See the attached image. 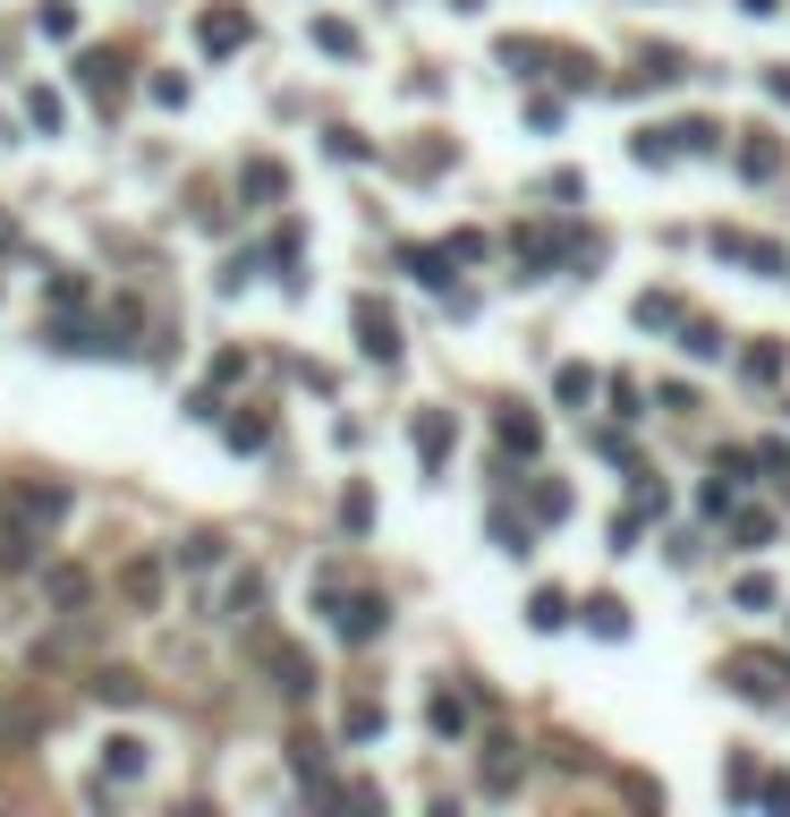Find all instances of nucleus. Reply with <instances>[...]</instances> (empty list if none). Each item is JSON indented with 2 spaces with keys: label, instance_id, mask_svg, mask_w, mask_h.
<instances>
[{
  "label": "nucleus",
  "instance_id": "nucleus-23",
  "mask_svg": "<svg viewBox=\"0 0 790 817\" xmlns=\"http://www.w3.org/2000/svg\"><path fill=\"white\" fill-rule=\"evenodd\" d=\"M587 621H596V639H630V605L621 596H587Z\"/></svg>",
  "mask_w": 790,
  "mask_h": 817
},
{
  "label": "nucleus",
  "instance_id": "nucleus-35",
  "mask_svg": "<svg viewBox=\"0 0 790 817\" xmlns=\"http://www.w3.org/2000/svg\"><path fill=\"white\" fill-rule=\"evenodd\" d=\"M272 443V418H230V452H264Z\"/></svg>",
  "mask_w": 790,
  "mask_h": 817
},
{
  "label": "nucleus",
  "instance_id": "nucleus-18",
  "mask_svg": "<svg viewBox=\"0 0 790 817\" xmlns=\"http://www.w3.org/2000/svg\"><path fill=\"white\" fill-rule=\"evenodd\" d=\"M596 393H603V375H596V366H578V358H569L561 375H553V400H561V409H587Z\"/></svg>",
  "mask_w": 790,
  "mask_h": 817
},
{
  "label": "nucleus",
  "instance_id": "nucleus-27",
  "mask_svg": "<svg viewBox=\"0 0 790 817\" xmlns=\"http://www.w3.org/2000/svg\"><path fill=\"white\" fill-rule=\"evenodd\" d=\"M493 545L527 562V554H536V528H527V520H510V511H493Z\"/></svg>",
  "mask_w": 790,
  "mask_h": 817
},
{
  "label": "nucleus",
  "instance_id": "nucleus-1",
  "mask_svg": "<svg viewBox=\"0 0 790 817\" xmlns=\"http://www.w3.org/2000/svg\"><path fill=\"white\" fill-rule=\"evenodd\" d=\"M714 256L739 264V273H765V281H790V247L782 239H757V230H714Z\"/></svg>",
  "mask_w": 790,
  "mask_h": 817
},
{
  "label": "nucleus",
  "instance_id": "nucleus-45",
  "mask_svg": "<svg viewBox=\"0 0 790 817\" xmlns=\"http://www.w3.org/2000/svg\"><path fill=\"white\" fill-rule=\"evenodd\" d=\"M179 562H188V571H204V562H222V537H188V545H179Z\"/></svg>",
  "mask_w": 790,
  "mask_h": 817
},
{
  "label": "nucleus",
  "instance_id": "nucleus-47",
  "mask_svg": "<svg viewBox=\"0 0 790 817\" xmlns=\"http://www.w3.org/2000/svg\"><path fill=\"white\" fill-rule=\"evenodd\" d=\"M298 247H307V239H298V222L272 230V264H298Z\"/></svg>",
  "mask_w": 790,
  "mask_h": 817
},
{
  "label": "nucleus",
  "instance_id": "nucleus-19",
  "mask_svg": "<svg viewBox=\"0 0 790 817\" xmlns=\"http://www.w3.org/2000/svg\"><path fill=\"white\" fill-rule=\"evenodd\" d=\"M43 588H52V605H68V614H77V605L94 596V579H86L77 562H52V571H43Z\"/></svg>",
  "mask_w": 790,
  "mask_h": 817
},
{
  "label": "nucleus",
  "instance_id": "nucleus-50",
  "mask_svg": "<svg viewBox=\"0 0 790 817\" xmlns=\"http://www.w3.org/2000/svg\"><path fill=\"white\" fill-rule=\"evenodd\" d=\"M739 9H748V18H774V9H782V0H739Z\"/></svg>",
  "mask_w": 790,
  "mask_h": 817
},
{
  "label": "nucleus",
  "instance_id": "nucleus-44",
  "mask_svg": "<svg viewBox=\"0 0 790 817\" xmlns=\"http://www.w3.org/2000/svg\"><path fill=\"white\" fill-rule=\"evenodd\" d=\"M289 766H298L307 784H323V750H315V741H289Z\"/></svg>",
  "mask_w": 790,
  "mask_h": 817
},
{
  "label": "nucleus",
  "instance_id": "nucleus-31",
  "mask_svg": "<svg viewBox=\"0 0 790 817\" xmlns=\"http://www.w3.org/2000/svg\"><path fill=\"white\" fill-rule=\"evenodd\" d=\"M731 537L757 554V545H774V511H731Z\"/></svg>",
  "mask_w": 790,
  "mask_h": 817
},
{
  "label": "nucleus",
  "instance_id": "nucleus-40",
  "mask_svg": "<svg viewBox=\"0 0 790 817\" xmlns=\"http://www.w3.org/2000/svg\"><path fill=\"white\" fill-rule=\"evenodd\" d=\"M671 136H680L689 154H714V145H723V136H714V120H680V129H671Z\"/></svg>",
  "mask_w": 790,
  "mask_h": 817
},
{
  "label": "nucleus",
  "instance_id": "nucleus-9",
  "mask_svg": "<svg viewBox=\"0 0 790 817\" xmlns=\"http://www.w3.org/2000/svg\"><path fill=\"white\" fill-rule=\"evenodd\" d=\"M18 571H34V520L9 503L0 511V579H18Z\"/></svg>",
  "mask_w": 790,
  "mask_h": 817
},
{
  "label": "nucleus",
  "instance_id": "nucleus-36",
  "mask_svg": "<svg viewBox=\"0 0 790 817\" xmlns=\"http://www.w3.org/2000/svg\"><path fill=\"white\" fill-rule=\"evenodd\" d=\"M341 528H348V537H366V528H375V494H366V486H348V503H341Z\"/></svg>",
  "mask_w": 790,
  "mask_h": 817
},
{
  "label": "nucleus",
  "instance_id": "nucleus-2",
  "mask_svg": "<svg viewBox=\"0 0 790 817\" xmlns=\"http://www.w3.org/2000/svg\"><path fill=\"white\" fill-rule=\"evenodd\" d=\"M748 707H774L782 698V682H790V655H765V648H748V655H731V673H723Z\"/></svg>",
  "mask_w": 790,
  "mask_h": 817
},
{
  "label": "nucleus",
  "instance_id": "nucleus-49",
  "mask_svg": "<svg viewBox=\"0 0 790 817\" xmlns=\"http://www.w3.org/2000/svg\"><path fill=\"white\" fill-rule=\"evenodd\" d=\"M765 95H774V102H790V68H774V77H765Z\"/></svg>",
  "mask_w": 790,
  "mask_h": 817
},
{
  "label": "nucleus",
  "instance_id": "nucleus-4",
  "mask_svg": "<svg viewBox=\"0 0 790 817\" xmlns=\"http://www.w3.org/2000/svg\"><path fill=\"white\" fill-rule=\"evenodd\" d=\"M348 324H357V350H366V358H400V324H391V307H382V298H357V307H348Z\"/></svg>",
  "mask_w": 790,
  "mask_h": 817
},
{
  "label": "nucleus",
  "instance_id": "nucleus-16",
  "mask_svg": "<svg viewBox=\"0 0 790 817\" xmlns=\"http://www.w3.org/2000/svg\"><path fill=\"white\" fill-rule=\"evenodd\" d=\"M238 188H247V197H255V205H281V197H289V170H281V163H272V154H255V163H247V170H238Z\"/></svg>",
  "mask_w": 790,
  "mask_h": 817
},
{
  "label": "nucleus",
  "instance_id": "nucleus-30",
  "mask_svg": "<svg viewBox=\"0 0 790 817\" xmlns=\"http://www.w3.org/2000/svg\"><path fill=\"white\" fill-rule=\"evenodd\" d=\"M527 621H536V630H561V621H569V596H561V588H536V596H527Z\"/></svg>",
  "mask_w": 790,
  "mask_h": 817
},
{
  "label": "nucleus",
  "instance_id": "nucleus-7",
  "mask_svg": "<svg viewBox=\"0 0 790 817\" xmlns=\"http://www.w3.org/2000/svg\"><path fill=\"white\" fill-rule=\"evenodd\" d=\"M450 443H459V426H450V409H416V468H425V477H443Z\"/></svg>",
  "mask_w": 790,
  "mask_h": 817
},
{
  "label": "nucleus",
  "instance_id": "nucleus-24",
  "mask_svg": "<svg viewBox=\"0 0 790 817\" xmlns=\"http://www.w3.org/2000/svg\"><path fill=\"white\" fill-rule=\"evenodd\" d=\"M680 316H689V307H680L671 290H646V298H637V324H646V332H671Z\"/></svg>",
  "mask_w": 790,
  "mask_h": 817
},
{
  "label": "nucleus",
  "instance_id": "nucleus-26",
  "mask_svg": "<svg viewBox=\"0 0 790 817\" xmlns=\"http://www.w3.org/2000/svg\"><path fill=\"white\" fill-rule=\"evenodd\" d=\"M94 698H102V707H136V673H120V664H94Z\"/></svg>",
  "mask_w": 790,
  "mask_h": 817
},
{
  "label": "nucleus",
  "instance_id": "nucleus-41",
  "mask_svg": "<svg viewBox=\"0 0 790 817\" xmlns=\"http://www.w3.org/2000/svg\"><path fill=\"white\" fill-rule=\"evenodd\" d=\"M731 596H739L748 614H765V605H774V579H765V571H748V579H739V588H731Z\"/></svg>",
  "mask_w": 790,
  "mask_h": 817
},
{
  "label": "nucleus",
  "instance_id": "nucleus-6",
  "mask_svg": "<svg viewBox=\"0 0 790 817\" xmlns=\"http://www.w3.org/2000/svg\"><path fill=\"white\" fill-rule=\"evenodd\" d=\"M77 86H86L102 111H120V102H127V60H120V52H86V60H77Z\"/></svg>",
  "mask_w": 790,
  "mask_h": 817
},
{
  "label": "nucleus",
  "instance_id": "nucleus-21",
  "mask_svg": "<svg viewBox=\"0 0 790 817\" xmlns=\"http://www.w3.org/2000/svg\"><path fill=\"white\" fill-rule=\"evenodd\" d=\"M400 264H409L416 281H450V264H459V256H450V247H425V239H409V247H400Z\"/></svg>",
  "mask_w": 790,
  "mask_h": 817
},
{
  "label": "nucleus",
  "instance_id": "nucleus-29",
  "mask_svg": "<svg viewBox=\"0 0 790 817\" xmlns=\"http://www.w3.org/2000/svg\"><path fill=\"white\" fill-rule=\"evenodd\" d=\"M527 511H536V520H569V486H561V477H536Z\"/></svg>",
  "mask_w": 790,
  "mask_h": 817
},
{
  "label": "nucleus",
  "instance_id": "nucleus-13",
  "mask_svg": "<svg viewBox=\"0 0 790 817\" xmlns=\"http://www.w3.org/2000/svg\"><path fill=\"white\" fill-rule=\"evenodd\" d=\"M468 698H459V689H434V698H425V732H434V741H468Z\"/></svg>",
  "mask_w": 790,
  "mask_h": 817
},
{
  "label": "nucleus",
  "instance_id": "nucleus-46",
  "mask_svg": "<svg viewBox=\"0 0 790 817\" xmlns=\"http://www.w3.org/2000/svg\"><path fill=\"white\" fill-rule=\"evenodd\" d=\"M443 247H450V256H459V264H476V256H485V230H450Z\"/></svg>",
  "mask_w": 790,
  "mask_h": 817
},
{
  "label": "nucleus",
  "instance_id": "nucleus-33",
  "mask_svg": "<svg viewBox=\"0 0 790 817\" xmlns=\"http://www.w3.org/2000/svg\"><path fill=\"white\" fill-rule=\"evenodd\" d=\"M34 26L52 34V43H68V34H77V9H68V0H43V9H34Z\"/></svg>",
  "mask_w": 790,
  "mask_h": 817
},
{
  "label": "nucleus",
  "instance_id": "nucleus-34",
  "mask_svg": "<svg viewBox=\"0 0 790 817\" xmlns=\"http://www.w3.org/2000/svg\"><path fill=\"white\" fill-rule=\"evenodd\" d=\"M603 393H612V418H646V393H637V375H612Z\"/></svg>",
  "mask_w": 790,
  "mask_h": 817
},
{
  "label": "nucleus",
  "instance_id": "nucleus-42",
  "mask_svg": "<svg viewBox=\"0 0 790 817\" xmlns=\"http://www.w3.org/2000/svg\"><path fill=\"white\" fill-rule=\"evenodd\" d=\"M52 307H68V316H77V307H86V281H77V273H52Z\"/></svg>",
  "mask_w": 790,
  "mask_h": 817
},
{
  "label": "nucleus",
  "instance_id": "nucleus-32",
  "mask_svg": "<svg viewBox=\"0 0 790 817\" xmlns=\"http://www.w3.org/2000/svg\"><path fill=\"white\" fill-rule=\"evenodd\" d=\"M26 120H34V129H43V136H52V129H60V120H68V102L52 95V86H34V95H26Z\"/></svg>",
  "mask_w": 790,
  "mask_h": 817
},
{
  "label": "nucleus",
  "instance_id": "nucleus-3",
  "mask_svg": "<svg viewBox=\"0 0 790 817\" xmlns=\"http://www.w3.org/2000/svg\"><path fill=\"white\" fill-rule=\"evenodd\" d=\"M255 34V18H247V0H213V9H204V18H196V52H204V60H222V52H238V43H247Z\"/></svg>",
  "mask_w": 790,
  "mask_h": 817
},
{
  "label": "nucleus",
  "instance_id": "nucleus-37",
  "mask_svg": "<svg viewBox=\"0 0 790 817\" xmlns=\"http://www.w3.org/2000/svg\"><path fill=\"white\" fill-rule=\"evenodd\" d=\"M34 724H43V707H0V741L18 750V741H34Z\"/></svg>",
  "mask_w": 790,
  "mask_h": 817
},
{
  "label": "nucleus",
  "instance_id": "nucleus-39",
  "mask_svg": "<svg viewBox=\"0 0 790 817\" xmlns=\"http://www.w3.org/2000/svg\"><path fill=\"white\" fill-rule=\"evenodd\" d=\"M739 375H748V384H774V375H782V350H774V341H757V350L739 358Z\"/></svg>",
  "mask_w": 790,
  "mask_h": 817
},
{
  "label": "nucleus",
  "instance_id": "nucleus-8",
  "mask_svg": "<svg viewBox=\"0 0 790 817\" xmlns=\"http://www.w3.org/2000/svg\"><path fill=\"white\" fill-rule=\"evenodd\" d=\"M145 766H154V741H145V732H111V741H102V775H111V784H136Z\"/></svg>",
  "mask_w": 790,
  "mask_h": 817
},
{
  "label": "nucleus",
  "instance_id": "nucleus-14",
  "mask_svg": "<svg viewBox=\"0 0 790 817\" xmlns=\"http://www.w3.org/2000/svg\"><path fill=\"white\" fill-rule=\"evenodd\" d=\"M782 170V136L774 129H739V179H774Z\"/></svg>",
  "mask_w": 790,
  "mask_h": 817
},
{
  "label": "nucleus",
  "instance_id": "nucleus-10",
  "mask_svg": "<svg viewBox=\"0 0 790 817\" xmlns=\"http://www.w3.org/2000/svg\"><path fill=\"white\" fill-rule=\"evenodd\" d=\"M510 256L527 264V273H544V264L578 256V239H569V230H519V239H510Z\"/></svg>",
  "mask_w": 790,
  "mask_h": 817
},
{
  "label": "nucleus",
  "instance_id": "nucleus-5",
  "mask_svg": "<svg viewBox=\"0 0 790 817\" xmlns=\"http://www.w3.org/2000/svg\"><path fill=\"white\" fill-rule=\"evenodd\" d=\"M332 614H341V639H348V648H366V639H382L391 605H382V588H357V596H341Z\"/></svg>",
  "mask_w": 790,
  "mask_h": 817
},
{
  "label": "nucleus",
  "instance_id": "nucleus-15",
  "mask_svg": "<svg viewBox=\"0 0 790 817\" xmlns=\"http://www.w3.org/2000/svg\"><path fill=\"white\" fill-rule=\"evenodd\" d=\"M264 664H272V689H281V698H307V689H315V664L298 648H264Z\"/></svg>",
  "mask_w": 790,
  "mask_h": 817
},
{
  "label": "nucleus",
  "instance_id": "nucleus-11",
  "mask_svg": "<svg viewBox=\"0 0 790 817\" xmlns=\"http://www.w3.org/2000/svg\"><path fill=\"white\" fill-rule=\"evenodd\" d=\"M120 596L136 605V614H154V605H162V554H136V562H120Z\"/></svg>",
  "mask_w": 790,
  "mask_h": 817
},
{
  "label": "nucleus",
  "instance_id": "nucleus-48",
  "mask_svg": "<svg viewBox=\"0 0 790 817\" xmlns=\"http://www.w3.org/2000/svg\"><path fill=\"white\" fill-rule=\"evenodd\" d=\"M757 801H765V809H790V775H774V784H757Z\"/></svg>",
  "mask_w": 790,
  "mask_h": 817
},
{
  "label": "nucleus",
  "instance_id": "nucleus-17",
  "mask_svg": "<svg viewBox=\"0 0 790 817\" xmlns=\"http://www.w3.org/2000/svg\"><path fill=\"white\" fill-rule=\"evenodd\" d=\"M18 511H26L34 528H52L68 511V486H43V477H26V486H18Z\"/></svg>",
  "mask_w": 790,
  "mask_h": 817
},
{
  "label": "nucleus",
  "instance_id": "nucleus-38",
  "mask_svg": "<svg viewBox=\"0 0 790 817\" xmlns=\"http://www.w3.org/2000/svg\"><path fill=\"white\" fill-rule=\"evenodd\" d=\"M341 732H348V741H375V732H382V707H375V698H357V707L341 716Z\"/></svg>",
  "mask_w": 790,
  "mask_h": 817
},
{
  "label": "nucleus",
  "instance_id": "nucleus-20",
  "mask_svg": "<svg viewBox=\"0 0 790 817\" xmlns=\"http://www.w3.org/2000/svg\"><path fill=\"white\" fill-rule=\"evenodd\" d=\"M680 350H689V358L705 366V358H723L731 341H723V324H705V316H680Z\"/></svg>",
  "mask_w": 790,
  "mask_h": 817
},
{
  "label": "nucleus",
  "instance_id": "nucleus-51",
  "mask_svg": "<svg viewBox=\"0 0 790 817\" xmlns=\"http://www.w3.org/2000/svg\"><path fill=\"white\" fill-rule=\"evenodd\" d=\"M9 239H18V230H9V222H0V247H9Z\"/></svg>",
  "mask_w": 790,
  "mask_h": 817
},
{
  "label": "nucleus",
  "instance_id": "nucleus-43",
  "mask_svg": "<svg viewBox=\"0 0 790 817\" xmlns=\"http://www.w3.org/2000/svg\"><path fill=\"white\" fill-rule=\"evenodd\" d=\"M748 468H757V452H714V477H731V486H748Z\"/></svg>",
  "mask_w": 790,
  "mask_h": 817
},
{
  "label": "nucleus",
  "instance_id": "nucleus-22",
  "mask_svg": "<svg viewBox=\"0 0 790 817\" xmlns=\"http://www.w3.org/2000/svg\"><path fill=\"white\" fill-rule=\"evenodd\" d=\"M222 605H230V621H255V614H264V571H238Z\"/></svg>",
  "mask_w": 790,
  "mask_h": 817
},
{
  "label": "nucleus",
  "instance_id": "nucleus-25",
  "mask_svg": "<svg viewBox=\"0 0 790 817\" xmlns=\"http://www.w3.org/2000/svg\"><path fill=\"white\" fill-rule=\"evenodd\" d=\"M485 750H493L485 758V792H510L519 784V741H485Z\"/></svg>",
  "mask_w": 790,
  "mask_h": 817
},
{
  "label": "nucleus",
  "instance_id": "nucleus-28",
  "mask_svg": "<svg viewBox=\"0 0 790 817\" xmlns=\"http://www.w3.org/2000/svg\"><path fill=\"white\" fill-rule=\"evenodd\" d=\"M315 43L332 60H357V26H348V18H315Z\"/></svg>",
  "mask_w": 790,
  "mask_h": 817
},
{
  "label": "nucleus",
  "instance_id": "nucleus-12",
  "mask_svg": "<svg viewBox=\"0 0 790 817\" xmlns=\"http://www.w3.org/2000/svg\"><path fill=\"white\" fill-rule=\"evenodd\" d=\"M493 434H502L510 460H536V452H544V418H536V409H502V418H493Z\"/></svg>",
  "mask_w": 790,
  "mask_h": 817
}]
</instances>
